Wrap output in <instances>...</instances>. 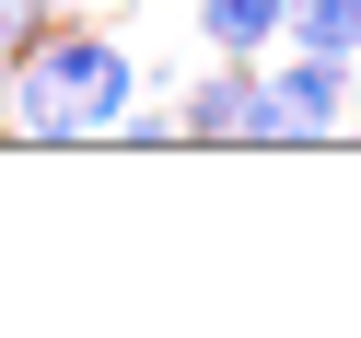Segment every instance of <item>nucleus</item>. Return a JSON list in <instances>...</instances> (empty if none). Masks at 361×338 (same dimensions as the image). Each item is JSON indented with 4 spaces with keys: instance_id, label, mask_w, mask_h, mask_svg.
I'll list each match as a JSON object with an SVG mask.
<instances>
[{
    "instance_id": "obj_1",
    "label": "nucleus",
    "mask_w": 361,
    "mask_h": 338,
    "mask_svg": "<svg viewBox=\"0 0 361 338\" xmlns=\"http://www.w3.org/2000/svg\"><path fill=\"white\" fill-rule=\"evenodd\" d=\"M140 47H117L105 24H71V12H47V35L24 47V71H12V140H35V152H59V140H105V128L128 117V94H140Z\"/></svg>"
},
{
    "instance_id": "obj_2",
    "label": "nucleus",
    "mask_w": 361,
    "mask_h": 338,
    "mask_svg": "<svg viewBox=\"0 0 361 338\" xmlns=\"http://www.w3.org/2000/svg\"><path fill=\"white\" fill-rule=\"evenodd\" d=\"M257 82H268V152H314V140L350 128V59H326V47H268Z\"/></svg>"
},
{
    "instance_id": "obj_3",
    "label": "nucleus",
    "mask_w": 361,
    "mask_h": 338,
    "mask_svg": "<svg viewBox=\"0 0 361 338\" xmlns=\"http://www.w3.org/2000/svg\"><path fill=\"white\" fill-rule=\"evenodd\" d=\"M175 128H187L198 152H221V140H268V82H257V59H210V71L175 94Z\"/></svg>"
},
{
    "instance_id": "obj_4",
    "label": "nucleus",
    "mask_w": 361,
    "mask_h": 338,
    "mask_svg": "<svg viewBox=\"0 0 361 338\" xmlns=\"http://www.w3.org/2000/svg\"><path fill=\"white\" fill-rule=\"evenodd\" d=\"M291 24V0H198V47L210 59H268Z\"/></svg>"
},
{
    "instance_id": "obj_5",
    "label": "nucleus",
    "mask_w": 361,
    "mask_h": 338,
    "mask_svg": "<svg viewBox=\"0 0 361 338\" xmlns=\"http://www.w3.org/2000/svg\"><path fill=\"white\" fill-rule=\"evenodd\" d=\"M280 47H326V59H350V47H361V0H291Z\"/></svg>"
},
{
    "instance_id": "obj_6",
    "label": "nucleus",
    "mask_w": 361,
    "mask_h": 338,
    "mask_svg": "<svg viewBox=\"0 0 361 338\" xmlns=\"http://www.w3.org/2000/svg\"><path fill=\"white\" fill-rule=\"evenodd\" d=\"M105 140H128V152H175L187 128H175V105H140V94H128V117L105 128Z\"/></svg>"
},
{
    "instance_id": "obj_7",
    "label": "nucleus",
    "mask_w": 361,
    "mask_h": 338,
    "mask_svg": "<svg viewBox=\"0 0 361 338\" xmlns=\"http://www.w3.org/2000/svg\"><path fill=\"white\" fill-rule=\"evenodd\" d=\"M350 128H361V47H350Z\"/></svg>"
},
{
    "instance_id": "obj_8",
    "label": "nucleus",
    "mask_w": 361,
    "mask_h": 338,
    "mask_svg": "<svg viewBox=\"0 0 361 338\" xmlns=\"http://www.w3.org/2000/svg\"><path fill=\"white\" fill-rule=\"evenodd\" d=\"M0 140H12V128H0Z\"/></svg>"
}]
</instances>
